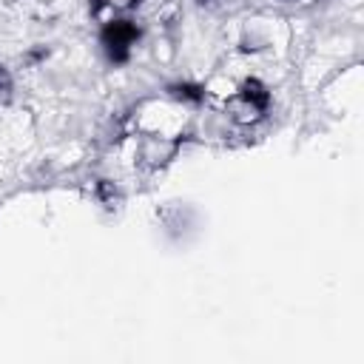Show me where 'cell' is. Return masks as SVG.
Segmentation results:
<instances>
[{"label":"cell","instance_id":"obj_1","mask_svg":"<svg viewBox=\"0 0 364 364\" xmlns=\"http://www.w3.org/2000/svg\"><path fill=\"white\" fill-rule=\"evenodd\" d=\"M100 40H102L105 57H108L114 65H125V63L131 60V54H134L136 40H139V28H136L131 20H125V17L108 20V23L102 26Z\"/></svg>","mask_w":364,"mask_h":364},{"label":"cell","instance_id":"obj_2","mask_svg":"<svg viewBox=\"0 0 364 364\" xmlns=\"http://www.w3.org/2000/svg\"><path fill=\"white\" fill-rule=\"evenodd\" d=\"M171 94L176 100H182V102H191V105H199L205 100V88L202 85H193V82H179V85L171 88Z\"/></svg>","mask_w":364,"mask_h":364},{"label":"cell","instance_id":"obj_3","mask_svg":"<svg viewBox=\"0 0 364 364\" xmlns=\"http://www.w3.org/2000/svg\"><path fill=\"white\" fill-rule=\"evenodd\" d=\"M11 88H14V82H11V74L0 65V97H9L11 94Z\"/></svg>","mask_w":364,"mask_h":364},{"label":"cell","instance_id":"obj_4","mask_svg":"<svg viewBox=\"0 0 364 364\" xmlns=\"http://www.w3.org/2000/svg\"><path fill=\"white\" fill-rule=\"evenodd\" d=\"M202 3H205V0H202Z\"/></svg>","mask_w":364,"mask_h":364}]
</instances>
